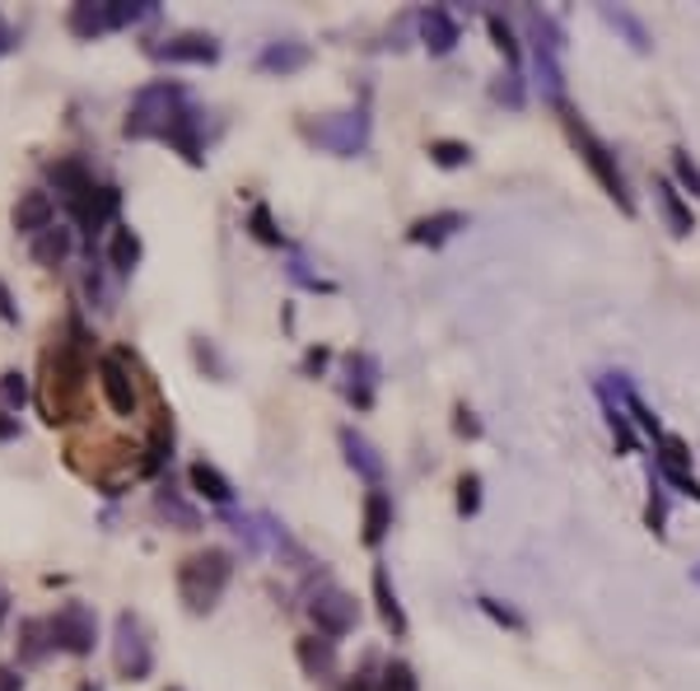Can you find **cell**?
Segmentation results:
<instances>
[{"label":"cell","mask_w":700,"mask_h":691,"mask_svg":"<svg viewBox=\"0 0 700 691\" xmlns=\"http://www.w3.org/2000/svg\"><path fill=\"white\" fill-rule=\"evenodd\" d=\"M342 369H346V384H342L346 403H355L359 411H369V407H374V397H378V378H383L378 360H374L369 350H351L346 360H342Z\"/></svg>","instance_id":"11"},{"label":"cell","mask_w":700,"mask_h":691,"mask_svg":"<svg viewBox=\"0 0 700 691\" xmlns=\"http://www.w3.org/2000/svg\"><path fill=\"white\" fill-rule=\"evenodd\" d=\"M112 668L126 682H145L154 673V644L135 612H118V621H112Z\"/></svg>","instance_id":"5"},{"label":"cell","mask_w":700,"mask_h":691,"mask_svg":"<svg viewBox=\"0 0 700 691\" xmlns=\"http://www.w3.org/2000/svg\"><path fill=\"white\" fill-rule=\"evenodd\" d=\"M187 481H192V490H196L201 500H211V505H220V509H230V505H234V486H230V477H224L220 467H211L206 458L187 467Z\"/></svg>","instance_id":"24"},{"label":"cell","mask_w":700,"mask_h":691,"mask_svg":"<svg viewBox=\"0 0 700 691\" xmlns=\"http://www.w3.org/2000/svg\"><path fill=\"white\" fill-rule=\"evenodd\" d=\"M378 691H420V682H416V673H412V663H388V668H383Z\"/></svg>","instance_id":"40"},{"label":"cell","mask_w":700,"mask_h":691,"mask_svg":"<svg viewBox=\"0 0 700 691\" xmlns=\"http://www.w3.org/2000/svg\"><path fill=\"white\" fill-rule=\"evenodd\" d=\"M52 650H57V640H52L48 621H38V617L19 621V663H42Z\"/></svg>","instance_id":"27"},{"label":"cell","mask_w":700,"mask_h":691,"mask_svg":"<svg viewBox=\"0 0 700 691\" xmlns=\"http://www.w3.org/2000/svg\"><path fill=\"white\" fill-rule=\"evenodd\" d=\"M300 654V668L313 678V682H332L336 678V640H318V636H304L295 644Z\"/></svg>","instance_id":"23"},{"label":"cell","mask_w":700,"mask_h":691,"mask_svg":"<svg viewBox=\"0 0 700 691\" xmlns=\"http://www.w3.org/2000/svg\"><path fill=\"white\" fill-rule=\"evenodd\" d=\"M0 318L6 323H19V304H14V295H10V285L0 281Z\"/></svg>","instance_id":"49"},{"label":"cell","mask_w":700,"mask_h":691,"mask_svg":"<svg viewBox=\"0 0 700 691\" xmlns=\"http://www.w3.org/2000/svg\"><path fill=\"white\" fill-rule=\"evenodd\" d=\"M247 234H253L257 243H266V248H285V234L276 230V220H271V206H253V215H247Z\"/></svg>","instance_id":"34"},{"label":"cell","mask_w":700,"mask_h":691,"mask_svg":"<svg viewBox=\"0 0 700 691\" xmlns=\"http://www.w3.org/2000/svg\"><path fill=\"white\" fill-rule=\"evenodd\" d=\"M653 463H659V472L682 490V496H691V500H700V481L691 477V454H687V444L677 439V435H663L659 439V454H653Z\"/></svg>","instance_id":"13"},{"label":"cell","mask_w":700,"mask_h":691,"mask_svg":"<svg viewBox=\"0 0 700 691\" xmlns=\"http://www.w3.org/2000/svg\"><path fill=\"white\" fill-rule=\"evenodd\" d=\"M388 528H393V500H388V490L374 486L365 496V532H359V538H365V547H378L388 538Z\"/></svg>","instance_id":"28"},{"label":"cell","mask_w":700,"mask_h":691,"mask_svg":"<svg viewBox=\"0 0 700 691\" xmlns=\"http://www.w3.org/2000/svg\"><path fill=\"white\" fill-rule=\"evenodd\" d=\"M430 160L439 169H467L471 164V145H463V141H435L430 145Z\"/></svg>","instance_id":"37"},{"label":"cell","mask_w":700,"mask_h":691,"mask_svg":"<svg viewBox=\"0 0 700 691\" xmlns=\"http://www.w3.org/2000/svg\"><path fill=\"white\" fill-rule=\"evenodd\" d=\"M52 225H57V202H52V192L33 187V192L19 196V206H14V230H19V234L38 238L42 230H52Z\"/></svg>","instance_id":"18"},{"label":"cell","mask_w":700,"mask_h":691,"mask_svg":"<svg viewBox=\"0 0 700 691\" xmlns=\"http://www.w3.org/2000/svg\"><path fill=\"white\" fill-rule=\"evenodd\" d=\"M201 122H206V118H201V108L187 103L183 113H177V118L169 122V131H164V145H173L192 169L206 164V154H201Z\"/></svg>","instance_id":"14"},{"label":"cell","mask_w":700,"mask_h":691,"mask_svg":"<svg viewBox=\"0 0 700 691\" xmlns=\"http://www.w3.org/2000/svg\"><path fill=\"white\" fill-rule=\"evenodd\" d=\"M336 439H342V454H346V463L355 467V472L365 477L369 486H378L383 472H388V463H383V454L374 449V444H369L365 435H359L355 426H342V435H336Z\"/></svg>","instance_id":"17"},{"label":"cell","mask_w":700,"mask_h":691,"mask_svg":"<svg viewBox=\"0 0 700 691\" xmlns=\"http://www.w3.org/2000/svg\"><path fill=\"white\" fill-rule=\"evenodd\" d=\"M342 691H378L369 678H351V682H342Z\"/></svg>","instance_id":"52"},{"label":"cell","mask_w":700,"mask_h":691,"mask_svg":"<svg viewBox=\"0 0 700 691\" xmlns=\"http://www.w3.org/2000/svg\"><path fill=\"white\" fill-rule=\"evenodd\" d=\"M48 177H52V187H57V196H61V206H75L84 192L99 187L94 173H89V164L75 160V154H65V160H52V164H48Z\"/></svg>","instance_id":"15"},{"label":"cell","mask_w":700,"mask_h":691,"mask_svg":"<svg viewBox=\"0 0 700 691\" xmlns=\"http://www.w3.org/2000/svg\"><path fill=\"white\" fill-rule=\"evenodd\" d=\"M150 57H160V61H187V65H215V61H220V42H215L211 33H177V38L154 42Z\"/></svg>","instance_id":"12"},{"label":"cell","mask_w":700,"mask_h":691,"mask_svg":"<svg viewBox=\"0 0 700 691\" xmlns=\"http://www.w3.org/2000/svg\"><path fill=\"white\" fill-rule=\"evenodd\" d=\"M71 248H75V230H65V225H52V230H42L38 238H33V262L38 266H61L65 257H71Z\"/></svg>","instance_id":"29"},{"label":"cell","mask_w":700,"mask_h":691,"mask_svg":"<svg viewBox=\"0 0 700 691\" xmlns=\"http://www.w3.org/2000/svg\"><path fill=\"white\" fill-rule=\"evenodd\" d=\"M602 411H607V426H612V435H617V444H621V454H630L636 449V435H630V420H626V411L612 403V397L602 393Z\"/></svg>","instance_id":"38"},{"label":"cell","mask_w":700,"mask_h":691,"mask_svg":"<svg viewBox=\"0 0 700 691\" xmlns=\"http://www.w3.org/2000/svg\"><path fill=\"white\" fill-rule=\"evenodd\" d=\"M80 691H99V687L94 682H80Z\"/></svg>","instance_id":"55"},{"label":"cell","mask_w":700,"mask_h":691,"mask_svg":"<svg viewBox=\"0 0 700 691\" xmlns=\"http://www.w3.org/2000/svg\"><path fill=\"white\" fill-rule=\"evenodd\" d=\"M0 403H6V411H19L29 403V378L19 369H6L0 374Z\"/></svg>","instance_id":"36"},{"label":"cell","mask_w":700,"mask_h":691,"mask_svg":"<svg viewBox=\"0 0 700 691\" xmlns=\"http://www.w3.org/2000/svg\"><path fill=\"white\" fill-rule=\"evenodd\" d=\"M141 234H135L131 225H118V230H112V238H108V266H112V272H118V276H131L135 272V266H141Z\"/></svg>","instance_id":"26"},{"label":"cell","mask_w":700,"mask_h":691,"mask_svg":"<svg viewBox=\"0 0 700 691\" xmlns=\"http://www.w3.org/2000/svg\"><path fill=\"white\" fill-rule=\"evenodd\" d=\"M374 603H378L383 627L393 631V640H402V636H406V612H402V603H397V589H393L388 566H374Z\"/></svg>","instance_id":"25"},{"label":"cell","mask_w":700,"mask_h":691,"mask_svg":"<svg viewBox=\"0 0 700 691\" xmlns=\"http://www.w3.org/2000/svg\"><path fill=\"white\" fill-rule=\"evenodd\" d=\"M154 509H160V515H164L177 532H196V528H201V515H196V509H192L183 496H177L173 481H164L160 490H154Z\"/></svg>","instance_id":"30"},{"label":"cell","mask_w":700,"mask_h":691,"mask_svg":"<svg viewBox=\"0 0 700 691\" xmlns=\"http://www.w3.org/2000/svg\"><path fill=\"white\" fill-rule=\"evenodd\" d=\"M458 38H463L458 19L448 14L444 6L420 10V42H425V52H430V57H448V52L458 48Z\"/></svg>","instance_id":"16"},{"label":"cell","mask_w":700,"mask_h":691,"mask_svg":"<svg viewBox=\"0 0 700 691\" xmlns=\"http://www.w3.org/2000/svg\"><path fill=\"white\" fill-rule=\"evenodd\" d=\"M48 627H52V640H57V650L61 654H94V644H99V617L89 603H61L52 617H48Z\"/></svg>","instance_id":"7"},{"label":"cell","mask_w":700,"mask_h":691,"mask_svg":"<svg viewBox=\"0 0 700 691\" xmlns=\"http://www.w3.org/2000/svg\"><path fill=\"white\" fill-rule=\"evenodd\" d=\"M118 211H122V192H118V187H108V183H99L94 192H84L75 206H65V215H71L75 225L84 230L89 243H94V238L112 225V220H118Z\"/></svg>","instance_id":"9"},{"label":"cell","mask_w":700,"mask_h":691,"mask_svg":"<svg viewBox=\"0 0 700 691\" xmlns=\"http://www.w3.org/2000/svg\"><path fill=\"white\" fill-rule=\"evenodd\" d=\"M663 515H668V509H663V496L653 490V500H649V509H645V524H649L653 538H663Z\"/></svg>","instance_id":"45"},{"label":"cell","mask_w":700,"mask_h":691,"mask_svg":"<svg viewBox=\"0 0 700 691\" xmlns=\"http://www.w3.org/2000/svg\"><path fill=\"white\" fill-rule=\"evenodd\" d=\"M234 579V556L224 547H206V551H192L183 566H177V598L187 603V612L206 617L215 612V603L224 598Z\"/></svg>","instance_id":"2"},{"label":"cell","mask_w":700,"mask_h":691,"mask_svg":"<svg viewBox=\"0 0 700 691\" xmlns=\"http://www.w3.org/2000/svg\"><path fill=\"white\" fill-rule=\"evenodd\" d=\"M454 426H458V435H467V439H477V435H481V420L471 416L467 407H458V420H454Z\"/></svg>","instance_id":"48"},{"label":"cell","mask_w":700,"mask_h":691,"mask_svg":"<svg viewBox=\"0 0 700 691\" xmlns=\"http://www.w3.org/2000/svg\"><path fill=\"white\" fill-rule=\"evenodd\" d=\"M477 509H481V477L477 472H463L458 477V515L471 519Z\"/></svg>","instance_id":"39"},{"label":"cell","mask_w":700,"mask_h":691,"mask_svg":"<svg viewBox=\"0 0 700 691\" xmlns=\"http://www.w3.org/2000/svg\"><path fill=\"white\" fill-rule=\"evenodd\" d=\"M467 230V215L463 211H439V215H420L412 230H406V238L420 243V248H444L454 234Z\"/></svg>","instance_id":"19"},{"label":"cell","mask_w":700,"mask_h":691,"mask_svg":"<svg viewBox=\"0 0 700 691\" xmlns=\"http://www.w3.org/2000/svg\"><path fill=\"white\" fill-rule=\"evenodd\" d=\"M84 289H89V299H94V304L103 308V314H108V308H112V304H118V295H112V289L103 285V276H99V266H94V257H89V272H84Z\"/></svg>","instance_id":"42"},{"label":"cell","mask_w":700,"mask_h":691,"mask_svg":"<svg viewBox=\"0 0 700 691\" xmlns=\"http://www.w3.org/2000/svg\"><path fill=\"white\" fill-rule=\"evenodd\" d=\"M313 61V48L308 42H266L257 52V71L262 75H295Z\"/></svg>","instance_id":"20"},{"label":"cell","mask_w":700,"mask_h":691,"mask_svg":"<svg viewBox=\"0 0 700 691\" xmlns=\"http://www.w3.org/2000/svg\"><path fill=\"white\" fill-rule=\"evenodd\" d=\"M65 29H71L80 42H94V38L112 33L108 0H80V6H71V14H65Z\"/></svg>","instance_id":"21"},{"label":"cell","mask_w":700,"mask_h":691,"mask_svg":"<svg viewBox=\"0 0 700 691\" xmlns=\"http://www.w3.org/2000/svg\"><path fill=\"white\" fill-rule=\"evenodd\" d=\"M477 608H481L490 621H500V627H509V631H524V617H518L514 608H505L500 598H477Z\"/></svg>","instance_id":"43"},{"label":"cell","mask_w":700,"mask_h":691,"mask_svg":"<svg viewBox=\"0 0 700 691\" xmlns=\"http://www.w3.org/2000/svg\"><path fill=\"white\" fill-rule=\"evenodd\" d=\"M327 360H332V350H327V346H313V350L304 355V374H308V378H313V374H323Z\"/></svg>","instance_id":"46"},{"label":"cell","mask_w":700,"mask_h":691,"mask_svg":"<svg viewBox=\"0 0 700 691\" xmlns=\"http://www.w3.org/2000/svg\"><path fill=\"white\" fill-rule=\"evenodd\" d=\"M285 272H290V281H295V285H304V289H323V295H327V289H332V281H323V276H313V272H308V262H300V257H295V262H290V266H285Z\"/></svg>","instance_id":"44"},{"label":"cell","mask_w":700,"mask_h":691,"mask_svg":"<svg viewBox=\"0 0 700 691\" xmlns=\"http://www.w3.org/2000/svg\"><path fill=\"white\" fill-rule=\"evenodd\" d=\"M0 691H24V678H19V668L0 663Z\"/></svg>","instance_id":"51"},{"label":"cell","mask_w":700,"mask_h":691,"mask_svg":"<svg viewBox=\"0 0 700 691\" xmlns=\"http://www.w3.org/2000/svg\"><path fill=\"white\" fill-rule=\"evenodd\" d=\"M14 48H19V33L6 24V14H0V57H10Z\"/></svg>","instance_id":"50"},{"label":"cell","mask_w":700,"mask_h":691,"mask_svg":"<svg viewBox=\"0 0 700 691\" xmlns=\"http://www.w3.org/2000/svg\"><path fill=\"white\" fill-rule=\"evenodd\" d=\"M108 10H112V29H131V24H145V19L160 14L150 0H108Z\"/></svg>","instance_id":"32"},{"label":"cell","mask_w":700,"mask_h":691,"mask_svg":"<svg viewBox=\"0 0 700 691\" xmlns=\"http://www.w3.org/2000/svg\"><path fill=\"white\" fill-rule=\"evenodd\" d=\"M19 435H24L19 416H14V411H0V444H10V439H19Z\"/></svg>","instance_id":"47"},{"label":"cell","mask_w":700,"mask_h":691,"mask_svg":"<svg viewBox=\"0 0 700 691\" xmlns=\"http://www.w3.org/2000/svg\"><path fill=\"white\" fill-rule=\"evenodd\" d=\"M6 617H10V589L0 585V621H6Z\"/></svg>","instance_id":"53"},{"label":"cell","mask_w":700,"mask_h":691,"mask_svg":"<svg viewBox=\"0 0 700 691\" xmlns=\"http://www.w3.org/2000/svg\"><path fill=\"white\" fill-rule=\"evenodd\" d=\"M304 136L318 150H327V154L355 160V154H365V145H369V113H365V108H351V113H332V118H318V122H304Z\"/></svg>","instance_id":"6"},{"label":"cell","mask_w":700,"mask_h":691,"mask_svg":"<svg viewBox=\"0 0 700 691\" xmlns=\"http://www.w3.org/2000/svg\"><path fill=\"white\" fill-rule=\"evenodd\" d=\"M598 14H602L607 24H612V29H617V33H621L636 52H653V33L645 29V19H640V14H630L626 6H602Z\"/></svg>","instance_id":"31"},{"label":"cell","mask_w":700,"mask_h":691,"mask_svg":"<svg viewBox=\"0 0 700 691\" xmlns=\"http://www.w3.org/2000/svg\"><path fill=\"white\" fill-rule=\"evenodd\" d=\"M99 388H103V403L118 411V416H135V378L126 369V350H112L99 360Z\"/></svg>","instance_id":"10"},{"label":"cell","mask_w":700,"mask_h":691,"mask_svg":"<svg viewBox=\"0 0 700 691\" xmlns=\"http://www.w3.org/2000/svg\"><path fill=\"white\" fill-rule=\"evenodd\" d=\"M691 585H696V589H700V561H696V566H691Z\"/></svg>","instance_id":"54"},{"label":"cell","mask_w":700,"mask_h":691,"mask_svg":"<svg viewBox=\"0 0 700 691\" xmlns=\"http://www.w3.org/2000/svg\"><path fill=\"white\" fill-rule=\"evenodd\" d=\"M192 360H196V369H206L215 384H224V378H230V365L220 360V350H215L211 337H192Z\"/></svg>","instance_id":"35"},{"label":"cell","mask_w":700,"mask_h":691,"mask_svg":"<svg viewBox=\"0 0 700 691\" xmlns=\"http://www.w3.org/2000/svg\"><path fill=\"white\" fill-rule=\"evenodd\" d=\"M672 169H677V183H682L691 196H700V164L687 150H672Z\"/></svg>","instance_id":"41"},{"label":"cell","mask_w":700,"mask_h":691,"mask_svg":"<svg viewBox=\"0 0 700 691\" xmlns=\"http://www.w3.org/2000/svg\"><path fill=\"white\" fill-rule=\"evenodd\" d=\"M560 122H566V136L575 141V150H579V160L594 169V177L602 183V192L612 196V202L626 211V215H636V202H630V192H626V177H621V169H617V154L607 150L594 131H589V122H584L570 103H560Z\"/></svg>","instance_id":"4"},{"label":"cell","mask_w":700,"mask_h":691,"mask_svg":"<svg viewBox=\"0 0 700 691\" xmlns=\"http://www.w3.org/2000/svg\"><path fill=\"white\" fill-rule=\"evenodd\" d=\"M308 617H313V627H318L323 640H342V636H351L359 627V603L346 589L327 585V589H318L308 598Z\"/></svg>","instance_id":"8"},{"label":"cell","mask_w":700,"mask_h":691,"mask_svg":"<svg viewBox=\"0 0 700 691\" xmlns=\"http://www.w3.org/2000/svg\"><path fill=\"white\" fill-rule=\"evenodd\" d=\"M89 365H94V350H89V332H84V318L65 314V327L52 332L48 350H42V411H48V426L71 416V407L80 403L84 393V378H89Z\"/></svg>","instance_id":"1"},{"label":"cell","mask_w":700,"mask_h":691,"mask_svg":"<svg viewBox=\"0 0 700 691\" xmlns=\"http://www.w3.org/2000/svg\"><path fill=\"white\" fill-rule=\"evenodd\" d=\"M192 99H187V89L177 84V80H150L135 89V99H131V113L122 122L126 131V141H164V131L169 122L183 113Z\"/></svg>","instance_id":"3"},{"label":"cell","mask_w":700,"mask_h":691,"mask_svg":"<svg viewBox=\"0 0 700 691\" xmlns=\"http://www.w3.org/2000/svg\"><path fill=\"white\" fill-rule=\"evenodd\" d=\"M486 29H490V38H495V48L505 52V61H509V71H518V61H524V48H518V38H514V29L505 24V14H486Z\"/></svg>","instance_id":"33"},{"label":"cell","mask_w":700,"mask_h":691,"mask_svg":"<svg viewBox=\"0 0 700 691\" xmlns=\"http://www.w3.org/2000/svg\"><path fill=\"white\" fill-rule=\"evenodd\" d=\"M653 202H659L663 220H668V234L672 238H687L696 230V220H691V206L682 202V192H677L668 177H653Z\"/></svg>","instance_id":"22"}]
</instances>
